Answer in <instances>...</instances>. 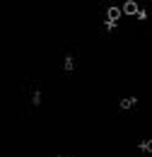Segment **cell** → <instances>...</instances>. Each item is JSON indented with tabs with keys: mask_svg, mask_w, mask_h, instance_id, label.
Listing matches in <instances>:
<instances>
[{
	"mask_svg": "<svg viewBox=\"0 0 152 157\" xmlns=\"http://www.w3.org/2000/svg\"><path fill=\"white\" fill-rule=\"evenodd\" d=\"M60 68H63V73H75L77 58L73 56V53H65V56H63V60H60Z\"/></svg>",
	"mask_w": 152,
	"mask_h": 157,
	"instance_id": "277c9868",
	"label": "cell"
},
{
	"mask_svg": "<svg viewBox=\"0 0 152 157\" xmlns=\"http://www.w3.org/2000/svg\"><path fill=\"white\" fill-rule=\"evenodd\" d=\"M104 17H106L109 22H114V24H118V22L123 20V10H121V5H109Z\"/></svg>",
	"mask_w": 152,
	"mask_h": 157,
	"instance_id": "7a4b0ae2",
	"label": "cell"
},
{
	"mask_svg": "<svg viewBox=\"0 0 152 157\" xmlns=\"http://www.w3.org/2000/svg\"><path fill=\"white\" fill-rule=\"evenodd\" d=\"M121 10H123V17H135L138 10H140V2L138 0H123L121 2Z\"/></svg>",
	"mask_w": 152,
	"mask_h": 157,
	"instance_id": "6da1fadb",
	"label": "cell"
},
{
	"mask_svg": "<svg viewBox=\"0 0 152 157\" xmlns=\"http://www.w3.org/2000/svg\"><path fill=\"white\" fill-rule=\"evenodd\" d=\"M142 155H152V138H142V140H138V145H135Z\"/></svg>",
	"mask_w": 152,
	"mask_h": 157,
	"instance_id": "5b68a950",
	"label": "cell"
},
{
	"mask_svg": "<svg viewBox=\"0 0 152 157\" xmlns=\"http://www.w3.org/2000/svg\"><path fill=\"white\" fill-rule=\"evenodd\" d=\"M51 157H73V155H68V152H58V155H51Z\"/></svg>",
	"mask_w": 152,
	"mask_h": 157,
	"instance_id": "8992f818",
	"label": "cell"
},
{
	"mask_svg": "<svg viewBox=\"0 0 152 157\" xmlns=\"http://www.w3.org/2000/svg\"><path fill=\"white\" fill-rule=\"evenodd\" d=\"M135 106H138V97L135 94H126V97L118 99V109L121 111H133Z\"/></svg>",
	"mask_w": 152,
	"mask_h": 157,
	"instance_id": "3957f363",
	"label": "cell"
}]
</instances>
